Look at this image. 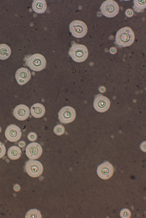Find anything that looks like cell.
<instances>
[{
	"label": "cell",
	"instance_id": "1",
	"mask_svg": "<svg viewBox=\"0 0 146 218\" xmlns=\"http://www.w3.org/2000/svg\"><path fill=\"white\" fill-rule=\"evenodd\" d=\"M135 38L134 33L132 29L129 27H125L117 31L115 36V42L120 47H128L133 43Z\"/></svg>",
	"mask_w": 146,
	"mask_h": 218
},
{
	"label": "cell",
	"instance_id": "2",
	"mask_svg": "<svg viewBox=\"0 0 146 218\" xmlns=\"http://www.w3.org/2000/svg\"><path fill=\"white\" fill-rule=\"evenodd\" d=\"M68 51V54L75 62H81L87 58L88 54L87 47L84 45L74 42Z\"/></svg>",
	"mask_w": 146,
	"mask_h": 218
},
{
	"label": "cell",
	"instance_id": "3",
	"mask_svg": "<svg viewBox=\"0 0 146 218\" xmlns=\"http://www.w3.org/2000/svg\"><path fill=\"white\" fill-rule=\"evenodd\" d=\"M27 66L31 70L39 71L44 69L46 66V60L42 55L35 54L29 56L26 59Z\"/></svg>",
	"mask_w": 146,
	"mask_h": 218
},
{
	"label": "cell",
	"instance_id": "4",
	"mask_svg": "<svg viewBox=\"0 0 146 218\" xmlns=\"http://www.w3.org/2000/svg\"><path fill=\"white\" fill-rule=\"evenodd\" d=\"M100 9L102 14L108 18L116 16L119 11V7L117 3L113 0H107L102 4Z\"/></svg>",
	"mask_w": 146,
	"mask_h": 218
},
{
	"label": "cell",
	"instance_id": "5",
	"mask_svg": "<svg viewBox=\"0 0 146 218\" xmlns=\"http://www.w3.org/2000/svg\"><path fill=\"white\" fill-rule=\"evenodd\" d=\"M69 30L74 37L80 38L84 37L87 34L88 28L86 24L83 21L74 20L69 25Z\"/></svg>",
	"mask_w": 146,
	"mask_h": 218
},
{
	"label": "cell",
	"instance_id": "6",
	"mask_svg": "<svg viewBox=\"0 0 146 218\" xmlns=\"http://www.w3.org/2000/svg\"><path fill=\"white\" fill-rule=\"evenodd\" d=\"M25 168L26 172L30 176L36 178L42 174L43 168L39 161L33 160H29L25 163Z\"/></svg>",
	"mask_w": 146,
	"mask_h": 218
},
{
	"label": "cell",
	"instance_id": "7",
	"mask_svg": "<svg viewBox=\"0 0 146 218\" xmlns=\"http://www.w3.org/2000/svg\"><path fill=\"white\" fill-rule=\"evenodd\" d=\"M58 115L59 121L63 124L72 122L76 117L75 109L69 106H66L62 108L58 112Z\"/></svg>",
	"mask_w": 146,
	"mask_h": 218
},
{
	"label": "cell",
	"instance_id": "8",
	"mask_svg": "<svg viewBox=\"0 0 146 218\" xmlns=\"http://www.w3.org/2000/svg\"><path fill=\"white\" fill-rule=\"evenodd\" d=\"M5 135L6 139L11 142L18 141L22 136L21 129L17 125L12 124L8 126L5 132Z\"/></svg>",
	"mask_w": 146,
	"mask_h": 218
},
{
	"label": "cell",
	"instance_id": "9",
	"mask_svg": "<svg viewBox=\"0 0 146 218\" xmlns=\"http://www.w3.org/2000/svg\"><path fill=\"white\" fill-rule=\"evenodd\" d=\"M114 172L113 165L110 162L105 161L97 167V172L98 176L103 180H107L112 176Z\"/></svg>",
	"mask_w": 146,
	"mask_h": 218
},
{
	"label": "cell",
	"instance_id": "10",
	"mask_svg": "<svg viewBox=\"0 0 146 218\" xmlns=\"http://www.w3.org/2000/svg\"><path fill=\"white\" fill-rule=\"evenodd\" d=\"M25 150L26 154L30 160H34L38 158L42 152L41 146L36 142H32L29 144Z\"/></svg>",
	"mask_w": 146,
	"mask_h": 218
},
{
	"label": "cell",
	"instance_id": "11",
	"mask_svg": "<svg viewBox=\"0 0 146 218\" xmlns=\"http://www.w3.org/2000/svg\"><path fill=\"white\" fill-rule=\"evenodd\" d=\"M110 105V100L101 94H98L95 97L93 102L95 109L99 112H104L109 109Z\"/></svg>",
	"mask_w": 146,
	"mask_h": 218
},
{
	"label": "cell",
	"instance_id": "12",
	"mask_svg": "<svg viewBox=\"0 0 146 218\" xmlns=\"http://www.w3.org/2000/svg\"><path fill=\"white\" fill-rule=\"evenodd\" d=\"M13 114L15 117L20 121H24L27 119L30 115L29 108L24 104H19L14 109Z\"/></svg>",
	"mask_w": 146,
	"mask_h": 218
},
{
	"label": "cell",
	"instance_id": "13",
	"mask_svg": "<svg viewBox=\"0 0 146 218\" xmlns=\"http://www.w3.org/2000/svg\"><path fill=\"white\" fill-rule=\"evenodd\" d=\"M31 74L30 71L27 68L22 67L16 71L15 78L18 83L23 85L27 83L31 79Z\"/></svg>",
	"mask_w": 146,
	"mask_h": 218
},
{
	"label": "cell",
	"instance_id": "14",
	"mask_svg": "<svg viewBox=\"0 0 146 218\" xmlns=\"http://www.w3.org/2000/svg\"><path fill=\"white\" fill-rule=\"evenodd\" d=\"M45 109L44 106L40 103H36L31 107L30 112L32 116L36 118H39L44 114Z\"/></svg>",
	"mask_w": 146,
	"mask_h": 218
},
{
	"label": "cell",
	"instance_id": "15",
	"mask_svg": "<svg viewBox=\"0 0 146 218\" xmlns=\"http://www.w3.org/2000/svg\"><path fill=\"white\" fill-rule=\"evenodd\" d=\"M32 8L35 13L42 14L44 13L47 9V4L44 0H35L32 3Z\"/></svg>",
	"mask_w": 146,
	"mask_h": 218
},
{
	"label": "cell",
	"instance_id": "16",
	"mask_svg": "<svg viewBox=\"0 0 146 218\" xmlns=\"http://www.w3.org/2000/svg\"><path fill=\"white\" fill-rule=\"evenodd\" d=\"M7 154L9 159L15 160L18 159L21 157L22 155V152L19 147L14 145L9 148Z\"/></svg>",
	"mask_w": 146,
	"mask_h": 218
},
{
	"label": "cell",
	"instance_id": "17",
	"mask_svg": "<svg viewBox=\"0 0 146 218\" xmlns=\"http://www.w3.org/2000/svg\"><path fill=\"white\" fill-rule=\"evenodd\" d=\"M11 53L10 47L7 44H0V59L5 60L7 59Z\"/></svg>",
	"mask_w": 146,
	"mask_h": 218
},
{
	"label": "cell",
	"instance_id": "18",
	"mask_svg": "<svg viewBox=\"0 0 146 218\" xmlns=\"http://www.w3.org/2000/svg\"><path fill=\"white\" fill-rule=\"evenodd\" d=\"M134 10L136 12H139L146 7L145 0H133Z\"/></svg>",
	"mask_w": 146,
	"mask_h": 218
},
{
	"label": "cell",
	"instance_id": "19",
	"mask_svg": "<svg viewBox=\"0 0 146 218\" xmlns=\"http://www.w3.org/2000/svg\"><path fill=\"white\" fill-rule=\"evenodd\" d=\"M26 218H41L42 215L40 211L36 209H31L28 211L25 215Z\"/></svg>",
	"mask_w": 146,
	"mask_h": 218
},
{
	"label": "cell",
	"instance_id": "20",
	"mask_svg": "<svg viewBox=\"0 0 146 218\" xmlns=\"http://www.w3.org/2000/svg\"><path fill=\"white\" fill-rule=\"evenodd\" d=\"M65 129L64 127L61 124L56 125L53 129V132L56 135L60 136L64 133Z\"/></svg>",
	"mask_w": 146,
	"mask_h": 218
},
{
	"label": "cell",
	"instance_id": "21",
	"mask_svg": "<svg viewBox=\"0 0 146 218\" xmlns=\"http://www.w3.org/2000/svg\"><path fill=\"white\" fill-rule=\"evenodd\" d=\"M120 215L121 218H128L131 217V213L128 209L124 208L121 211Z\"/></svg>",
	"mask_w": 146,
	"mask_h": 218
},
{
	"label": "cell",
	"instance_id": "22",
	"mask_svg": "<svg viewBox=\"0 0 146 218\" xmlns=\"http://www.w3.org/2000/svg\"><path fill=\"white\" fill-rule=\"evenodd\" d=\"M37 136L35 132H31L29 133L27 135V138L30 141L33 142L35 141L37 138Z\"/></svg>",
	"mask_w": 146,
	"mask_h": 218
},
{
	"label": "cell",
	"instance_id": "23",
	"mask_svg": "<svg viewBox=\"0 0 146 218\" xmlns=\"http://www.w3.org/2000/svg\"><path fill=\"white\" fill-rule=\"evenodd\" d=\"M6 148L5 145L0 142V158L3 157L5 154Z\"/></svg>",
	"mask_w": 146,
	"mask_h": 218
},
{
	"label": "cell",
	"instance_id": "24",
	"mask_svg": "<svg viewBox=\"0 0 146 218\" xmlns=\"http://www.w3.org/2000/svg\"><path fill=\"white\" fill-rule=\"evenodd\" d=\"M134 13V12L132 9H128L125 11V15L127 17H131L133 16Z\"/></svg>",
	"mask_w": 146,
	"mask_h": 218
},
{
	"label": "cell",
	"instance_id": "25",
	"mask_svg": "<svg viewBox=\"0 0 146 218\" xmlns=\"http://www.w3.org/2000/svg\"><path fill=\"white\" fill-rule=\"evenodd\" d=\"M18 145L19 148H23L26 146V143L24 141L21 140L18 142Z\"/></svg>",
	"mask_w": 146,
	"mask_h": 218
},
{
	"label": "cell",
	"instance_id": "26",
	"mask_svg": "<svg viewBox=\"0 0 146 218\" xmlns=\"http://www.w3.org/2000/svg\"><path fill=\"white\" fill-rule=\"evenodd\" d=\"M21 190L20 186L17 184H15L13 186V190L16 192H18Z\"/></svg>",
	"mask_w": 146,
	"mask_h": 218
},
{
	"label": "cell",
	"instance_id": "27",
	"mask_svg": "<svg viewBox=\"0 0 146 218\" xmlns=\"http://www.w3.org/2000/svg\"><path fill=\"white\" fill-rule=\"evenodd\" d=\"M116 49L115 47H112L110 48V51L111 54H114L116 52Z\"/></svg>",
	"mask_w": 146,
	"mask_h": 218
},
{
	"label": "cell",
	"instance_id": "28",
	"mask_svg": "<svg viewBox=\"0 0 146 218\" xmlns=\"http://www.w3.org/2000/svg\"><path fill=\"white\" fill-rule=\"evenodd\" d=\"M2 131V129L1 127L0 126V133H1Z\"/></svg>",
	"mask_w": 146,
	"mask_h": 218
}]
</instances>
